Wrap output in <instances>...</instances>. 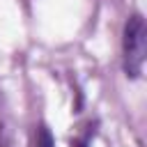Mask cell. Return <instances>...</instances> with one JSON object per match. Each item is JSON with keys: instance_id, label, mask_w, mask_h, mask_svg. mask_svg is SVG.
<instances>
[{"instance_id": "obj_1", "label": "cell", "mask_w": 147, "mask_h": 147, "mask_svg": "<svg viewBox=\"0 0 147 147\" xmlns=\"http://www.w3.org/2000/svg\"><path fill=\"white\" fill-rule=\"evenodd\" d=\"M145 53H147L145 18L140 14H133V16H129V21L124 25V37H122V64H124V74L129 78H138L142 74Z\"/></svg>"}, {"instance_id": "obj_2", "label": "cell", "mask_w": 147, "mask_h": 147, "mask_svg": "<svg viewBox=\"0 0 147 147\" xmlns=\"http://www.w3.org/2000/svg\"><path fill=\"white\" fill-rule=\"evenodd\" d=\"M34 147H55L53 142V136H51V129L48 126H39L37 129V136H34Z\"/></svg>"}, {"instance_id": "obj_3", "label": "cell", "mask_w": 147, "mask_h": 147, "mask_svg": "<svg viewBox=\"0 0 147 147\" xmlns=\"http://www.w3.org/2000/svg\"><path fill=\"white\" fill-rule=\"evenodd\" d=\"M0 147H9V133H7V122L0 110Z\"/></svg>"}]
</instances>
